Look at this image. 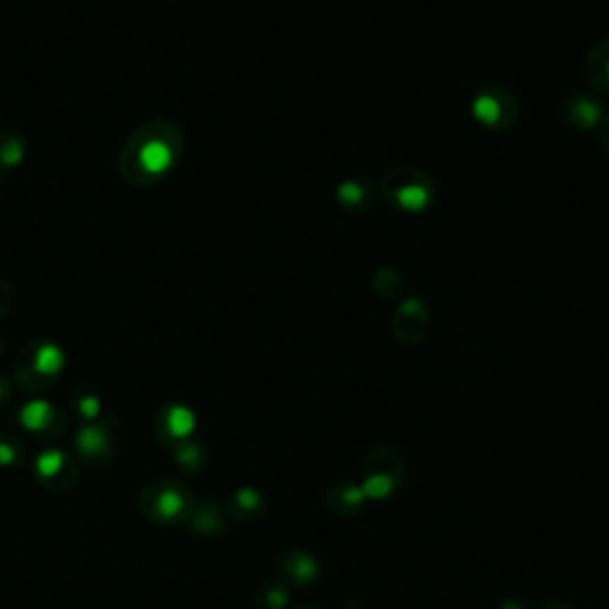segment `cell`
<instances>
[{"label":"cell","mask_w":609,"mask_h":609,"mask_svg":"<svg viewBox=\"0 0 609 609\" xmlns=\"http://www.w3.org/2000/svg\"><path fill=\"white\" fill-rule=\"evenodd\" d=\"M181 148L184 141L176 124L162 120L148 122L124 143L120 170L131 184H155L174 170Z\"/></svg>","instance_id":"cell-1"},{"label":"cell","mask_w":609,"mask_h":609,"mask_svg":"<svg viewBox=\"0 0 609 609\" xmlns=\"http://www.w3.org/2000/svg\"><path fill=\"white\" fill-rule=\"evenodd\" d=\"M382 193L390 205L403 212H413V215L429 210L436 201V186L432 176L419 172L417 168H409V164H400V168L386 172Z\"/></svg>","instance_id":"cell-2"},{"label":"cell","mask_w":609,"mask_h":609,"mask_svg":"<svg viewBox=\"0 0 609 609\" xmlns=\"http://www.w3.org/2000/svg\"><path fill=\"white\" fill-rule=\"evenodd\" d=\"M405 459L393 446H376L362 463V493L369 500L393 498L405 484Z\"/></svg>","instance_id":"cell-3"},{"label":"cell","mask_w":609,"mask_h":609,"mask_svg":"<svg viewBox=\"0 0 609 609\" xmlns=\"http://www.w3.org/2000/svg\"><path fill=\"white\" fill-rule=\"evenodd\" d=\"M141 509L145 517L160 524H181L193 515L191 490L172 479H160L148 484L141 493Z\"/></svg>","instance_id":"cell-4"},{"label":"cell","mask_w":609,"mask_h":609,"mask_svg":"<svg viewBox=\"0 0 609 609\" xmlns=\"http://www.w3.org/2000/svg\"><path fill=\"white\" fill-rule=\"evenodd\" d=\"M471 114L481 126H486L490 131H505V129H512L517 124L519 103L509 89L498 87V84H488L474 95Z\"/></svg>","instance_id":"cell-5"},{"label":"cell","mask_w":609,"mask_h":609,"mask_svg":"<svg viewBox=\"0 0 609 609\" xmlns=\"http://www.w3.org/2000/svg\"><path fill=\"white\" fill-rule=\"evenodd\" d=\"M62 369V353L53 343L37 341L24 351L20 365H18V378L27 390H43L55 382Z\"/></svg>","instance_id":"cell-6"},{"label":"cell","mask_w":609,"mask_h":609,"mask_svg":"<svg viewBox=\"0 0 609 609\" xmlns=\"http://www.w3.org/2000/svg\"><path fill=\"white\" fill-rule=\"evenodd\" d=\"M37 479L48 490H70L77 484V463L62 450H45L37 459Z\"/></svg>","instance_id":"cell-7"},{"label":"cell","mask_w":609,"mask_h":609,"mask_svg":"<svg viewBox=\"0 0 609 609\" xmlns=\"http://www.w3.org/2000/svg\"><path fill=\"white\" fill-rule=\"evenodd\" d=\"M276 571H278L276 574L278 579H282L286 586L307 588L319 581L322 565L319 559L307 550H286L276 559Z\"/></svg>","instance_id":"cell-8"},{"label":"cell","mask_w":609,"mask_h":609,"mask_svg":"<svg viewBox=\"0 0 609 609\" xmlns=\"http://www.w3.org/2000/svg\"><path fill=\"white\" fill-rule=\"evenodd\" d=\"M559 114H562V120L571 129L596 131L607 112H605V105L598 95H592L588 91H574L562 103Z\"/></svg>","instance_id":"cell-9"},{"label":"cell","mask_w":609,"mask_h":609,"mask_svg":"<svg viewBox=\"0 0 609 609\" xmlns=\"http://www.w3.org/2000/svg\"><path fill=\"white\" fill-rule=\"evenodd\" d=\"M390 326L403 345H417L429 332V309L419 298H409L395 312Z\"/></svg>","instance_id":"cell-10"},{"label":"cell","mask_w":609,"mask_h":609,"mask_svg":"<svg viewBox=\"0 0 609 609\" xmlns=\"http://www.w3.org/2000/svg\"><path fill=\"white\" fill-rule=\"evenodd\" d=\"M195 429V417L189 407L184 405H170L162 409V415L158 417V434L162 440H172L174 446L184 443L191 438Z\"/></svg>","instance_id":"cell-11"},{"label":"cell","mask_w":609,"mask_h":609,"mask_svg":"<svg viewBox=\"0 0 609 609\" xmlns=\"http://www.w3.org/2000/svg\"><path fill=\"white\" fill-rule=\"evenodd\" d=\"M336 197L343 210L353 212V215H365V212L374 207V186L369 179L362 176L345 179L336 189Z\"/></svg>","instance_id":"cell-12"},{"label":"cell","mask_w":609,"mask_h":609,"mask_svg":"<svg viewBox=\"0 0 609 609\" xmlns=\"http://www.w3.org/2000/svg\"><path fill=\"white\" fill-rule=\"evenodd\" d=\"M365 493L355 481H338L326 490V509L336 517H353L365 505Z\"/></svg>","instance_id":"cell-13"},{"label":"cell","mask_w":609,"mask_h":609,"mask_svg":"<svg viewBox=\"0 0 609 609\" xmlns=\"http://www.w3.org/2000/svg\"><path fill=\"white\" fill-rule=\"evenodd\" d=\"M267 512V500L257 488H241L226 503V515L236 521H257Z\"/></svg>","instance_id":"cell-14"},{"label":"cell","mask_w":609,"mask_h":609,"mask_svg":"<svg viewBox=\"0 0 609 609\" xmlns=\"http://www.w3.org/2000/svg\"><path fill=\"white\" fill-rule=\"evenodd\" d=\"M22 422H24V426L31 434H39L43 438H53L55 434L60 436L64 432V429H58V422L62 424L64 419L55 413L51 405L43 403V400L29 403L22 409Z\"/></svg>","instance_id":"cell-15"},{"label":"cell","mask_w":609,"mask_h":609,"mask_svg":"<svg viewBox=\"0 0 609 609\" xmlns=\"http://www.w3.org/2000/svg\"><path fill=\"white\" fill-rule=\"evenodd\" d=\"M77 450L89 465L101 463V459H110L108 455L112 453V436L101 424L87 426V429H81V434L77 436Z\"/></svg>","instance_id":"cell-16"},{"label":"cell","mask_w":609,"mask_h":609,"mask_svg":"<svg viewBox=\"0 0 609 609\" xmlns=\"http://www.w3.org/2000/svg\"><path fill=\"white\" fill-rule=\"evenodd\" d=\"M586 79L596 91L609 93V39H602L590 48L586 60Z\"/></svg>","instance_id":"cell-17"},{"label":"cell","mask_w":609,"mask_h":609,"mask_svg":"<svg viewBox=\"0 0 609 609\" xmlns=\"http://www.w3.org/2000/svg\"><path fill=\"white\" fill-rule=\"evenodd\" d=\"M288 600V586L278 576L265 579L255 590V602L260 609H286Z\"/></svg>","instance_id":"cell-18"},{"label":"cell","mask_w":609,"mask_h":609,"mask_svg":"<svg viewBox=\"0 0 609 609\" xmlns=\"http://www.w3.org/2000/svg\"><path fill=\"white\" fill-rule=\"evenodd\" d=\"M193 529L201 536H217L224 531V512L215 500H207L201 505L197 512L191 515Z\"/></svg>","instance_id":"cell-19"},{"label":"cell","mask_w":609,"mask_h":609,"mask_svg":"<svg viewBox=\"0 0 609 609\" xmlns=\"http://www.w3.org/2000/svg\"><path fill=\"white\" fill-rule=\"evenodd\" d=\"M174 453H176V463L186 471H197L205 465V453L201 446H195V443H189V440L179 443Z\"/></svg>","instance_id":"cell-20"},{"label":"cell","mask_w":609,"mask_h":609,"mask_svg":"<svg viewBox=\"0 0 609 609\" xmlns=\"http://www.w3.org/2000/svg\"><path fill=\"white\" fill-rule=\"evenodd\" d=\"M22 457V448L10 436H0V465H14Z\"/></svg>","instance_id":"cell-21"},{"label":"cell","mask_w":609,"mask_h":609,"mask_svg":"<svg viewBox=\"0 0 609 609\" xmlns=\"http://www.w3.org/2000/svg\"><path fill=\"white\" fill-rule=\"evenodd\" d=\"M598 134H600L602 151H605L607 158H609V112L602 118V122H600V126H598Z\"/></svg>","instance_id":"cell-22"},{"label":"cell","mask_w":609,"mask_h":609,"mask_svg":"<svg viewBox=\"0 0 609 609\" xmlns=\"http://www.w3.org/2000/svg\"><path fill=\"white\" fill-rule=\"evenodd\" d=\"M498 609H531V607H529V602H524L519 598H509V600H503L498 605Z\"/></svg>","instance_id":"cell-23"},{"label":"cell","mask_w":609,"mask_h":609,"mask_svg":"<svg viewBox=\"0 0 609 609\" xmlns=\"http://www.w3.org/2000/svg\"><path fill=\"white\" fill-rule=\"evenodd\" d=\"M538 609H571V607L567 602H562V600H546Z\"/></svg>","instance_id":"cell-24"},{"label":"cell","mask_w":609,"mask_h":609,"mask_svg":"<svg viewBox=\"0 0 609 609\" xmlns=\"http://www.w3.org/2000/svg\"><path fill=\"white\" fill-rule=\"evenodd\" d=\"M8 384H6V378H0V405H3L6 403V398H8Z\"/></svg>","instance_id":"cell-25"},{"label":"cell","mask_w":609,"mask_h":609,"mask_svg":"<svg viewBox=\"0 0 609 609\" xmlns=\"http://www.w3.org/2000/svg\"><path fill=\"white\" fill-rule=\"evenodd\" d=\"M338 609H365V605L357 602V600H348V602H343Z\"/></svg>","instance_id":"cell-26"},{"label":"cell","mask_w":609,"mask_h":609,"mask_svg":"<svg viewBox=\"0 0 609 609\" xmlns=\"http://www.w3.org/2000/svg\"><path fill=\"white\" fill-rule=\"evenodd\" d=\"M295 609H322V607H295Z\"/></svg>","instance_id":"cell-27"}]
</instances>
